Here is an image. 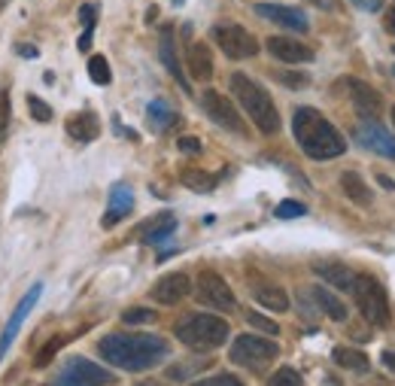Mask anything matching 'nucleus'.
I'll list each match as a JSON object with an SVG mask.
<instances>
[{"label": "nucleus", "instance_id": "nucleus-45", "mask_svg": "<svg viewBox=\"0 0 395 386\" xmlns=\"http://www.w3.org/2000/svg\"><path fill=\"white\" fill-rule=\"evenodd\" d=\"M392 122H395V107H392Z\"/></svg>", "mask_w": 395, "mask_h": 386}, {"label": "nucleus", "instance_id": "nucleus-49", "mask_svg": "<svg viewBox=\"0 0 395 386\" xmlns=\"http://www.w3.org/2000/svg\"><path fill=\"white\" fill-rule=\"evenodd\" d=\"M392 73H395V71H392Z\"/></svg>", "mask_w": 395, "mask_h": 386}, {"label": "nucleus", "instance_id": "nucleus-17", "mask_svg": "<svg viewBox=\"0 0 395 386\" xmlns=\"http://www.w3.org/2000/svg\"><path fill=\"white\" fill-rule=\"evenodd\" d=\"M349 92H353V104L359 110V116L365 122H377L380 116V95L371 88L368 83H359V79H349Z\"/></svg>", "mask_w": 395, "mask_h": 386}, {"label": "nucleus", "instance_id": "nucleus-39", "mask_svg": "<svg viewBox=\"0 0 395 386\" xmlns=\"http://www.w3.org/2000/svg\"><path fill=\"white\" fill-rule=\"evenodd\" d=\"M95 16H98V9L92 4H85L83 9H79V21H83V28H95Z\"/></svg>", "mask_w": 395, "mask_h": 386}, {"label": "nucleus", "instance_id": "nucleus-2", "mask_svg": "<svg viewBox=\"0 0 395 386\" xmlns=\"http://www.w3.org/2000/svg\"><path fill=\"white\" fill-rule=\"evenodd\" d=\"M98 350L110 365L125 371H146L167 356V344L155 335H107Z\"/></svg>", "mask_w": 395, "mask_h": 386}, {"label": "nucleus", "instance_id": "nucleus-30", "mask_svg": "<svg viewBox=\"0 0 395 386\" xmlns=\"http://www.w3.org/2000/svg\"><path fill=\"white\" fill-rule=\"evenodd\" d=\"M64 344H67V338H64V335H55V338L49 340V344H46V347H43L40 353H37V359H33V365H37V368H46L49 362H52V356L58 353V350H61Z\"/></svg>", "mask_w": 395, "mask_h": 386}, {"label": "nucleus", "instance_id": "nucleus-28", "mask_svg": "<svg viewBox=\"0 0 395 386\" xmlns=\"http://www.w3.org/2000/svg\"><path fill=\"white\" fill-rule=\"evenodd\" d=\"M332 359H335V365H341V368H347V371H359V374L368 371V356L359 353V350L337 347L335 353H332Z\"/></svg>", "mask_w": 395, "mask_h": 386}, {"label": "nucleus", "instance_id": "nucleus-35", "mask_svg": "<svg viewBox=\"0 0 395 386\" xmlns=\"http://www.w3.org/2000/svg\"><path fill=\"white\" fill-rule=\"evenodd\" d=\"M122 320H125L128 325H143V323H152L155 320V313L152 311H146V308H131L122 313Z\"/></svg>", "mask_w": 395, "mask_h": 386}, {"label": "nucleus", "instance_id": "nucleus-9", "mask_svg": "<svg viewBox=\"0 0 395 386\" xmlns=\"http://www.w3.org/2000/svg\"><path fill=\"white\" fill-rule=\"evenodd\" d=\"M201 107H204V113L219 125V128L234 131V134H246L241 113H237V107L225 95H219V92H213V88H210V92L201 95Z\"/></svg>", "mask_w": 395, "mask_h": 386}, {"label": "nucleus", "instance_id": "nucleus-3", "mask_svg": "<svg viewBox=\"0 0 395 386\" xmlns=\"http://www.w3.org/2000/svg\"><path fill=\"white\" fill-rule=\"evenodd\" d=\"M231 95L237 98V104L246 110V116L256 122V128L262 134L280 131V113L274 107V100H270V95L256 79H250L246 73H231Z\"/></svg>", "mask_w": 395, "mask_h": 386}, {"label": "nucleus", "instance_id": "nucleus-48", "mask_svg": "<svg viewBox=\"0 0 395 386\" xmlns=\"http://www.w3.org/2000/svg\"><path fill=\"white\" fill-rule=\"evenodd\" d=\"M174 4H183V0H174Z\"/></svg>", "mask_w": 395, "mask_h": 386}, {"label": "nucleus", "instance_id": "nucleus-8", "mask_svg": "<svg viewBox=\"0 0 395 386\" xmlns=\"http://www.w3.org/2000/svg\"><path fill=\"white\" fill-rule=\"evenodd\" d=\"M107 383H112V374L107 368H100L83 356H73L67 359V365L61 368L58 380L52 386H107Z\"/></svg>", "mask_w": 395, "mask_h": 386}, {"label": "nucleus", "instance_id": "nucleus-6", "mask_svg": "<svg viewBox=\"0 0 395 386\" xmlns=\"http://www.w3.org/2000/svg\"><path fill=\"white\" fill-rule=\"evenodd\" d=\"M213 40H216V46L234 61L253 58L258 52V40L246 28L234 25V21H219V25L213 28Z\"/></svg>", "mask_w": 395, "mask_h": 386}, {"label": "nucleus", "instance_id": "nucleus-1", "mask_svg": "<svg viewBox=\"0 0 395 386\" xmlns=\"http://www.w3.org/2000/svg\"><path fill=\"white\" fill-rule=\"evenodd\" d=\"M292 131H295V140L301 143L304 155H310L313 162H329V158H337V155L347 152L344 134L313 107L295 110V116H292Z\"/></svg>", "mask_w": 395, "mask_h": 386}, {"label": "nucleus", "instance_id": "nucleus-19", "mask_svg": "<svg viewBox=\"0 0 395 386\" xmlns=\"http://www.w3.org/2000/svg\"><path fill=\"white\" fill-rule=\"evenodd\" d=\"M174 229H177V219L171 217V213H162V217L146 219L137 229V237L143 244H162L167 234H174Z\"/></svg>", "mask_w": 395, "mask_h": 386}, {"label": "nucleus", "instance_id": "nucleus-22", "mask_svg": "<svg viewBox=\"0 0 395 386\" xmlns=\"http://www.w3.org/2000/svg\"><path fill=\"white\" fill-rule=\"evenodd\" d=\"M186 61H189V73L195 79H210L213 76V52L204 46V43H191L189 52H186Z\"/></svg>", "mask_w": 395, "mask_h": 386}, {"label": "nucleus", "instance_id": "nucleus-24", "mask_svg": "<svg viewBox=\"0 0 395 386\" xmlns=\"http://www.w3.org/2000/svg\"><path fill=\"white\" fill-rule=\"evenodd\" d=\"M341 189L347 192L349 201L362 204V207H371V201H374V195H371V189L365 186V179L356 174V170H347V174L341 177Z\"/></svg>", "mask_w": 395, "mask_h": 386}, {"label": "nucleus", "instance_id": "nucleus-21", "mask_svg": "<svg viewBox=\"0 0 395 386\" xmlns=\"http://www.w3.org/2000/svg\"><path fill=\"white\" fill-rule=\"evenodd\" d=\"M67 134H70L73 140H79V143L95 140L98 134H100L98 116H95V113H73V116L67 119Z\"/></svg>", "mask_w": 395, "mask_h": 386}, {"label": "nucleus", "instance_id": "nucleus-44", "mask_svg": "<svg viewBox=\"0 0 395 386\" xmlns=\"http://www.w3.org/2000/svg\"><path fill=\"white\" fill-rule=\"evenodd\" d=\"M383 365H386L389 371H395V350H386V353H383Z\"/></svg>", "mask_w": 395, "mask_h": 386}, {"label": "nucleus", "instance_id": "nucleus-11", "mask_svg": "<svg viewBox=\"0 0 395 386\" xmlns=\"http://www.w3.org/2000/svg\"><path fill=\"white\" fill-rule=\"evenodd\" d=\"M40 295H43V283H33V286L28 289V295L19 301V308L13 311V316H9V323H6V328H4V335H0V359L6 356V350H9V344L16 340V335L21 332V325H25V320H28V313L33 311V304L40 301Z\"/></svg>", "mask_w": 395, "mask_h": 386}, {"label": "nucleus", "instance_id": "nucleus-32", "mask_svg": "<svg viewBox=\"0 0 395 386\" xmlns=\"http://www.w3.org/2000/svg\"><path fill=\"white\" fill-rule=\"evenodd\" d=\"M9 119H13V104H9V92L0 88V140L6 137L9 131Z\"/></svg>", "mask_w": 395, "mask_h": 386}, {"label": "nucleus", "instance_id": "nucleus-4", "mask_svg": "<svg viewBox=\"0 0 395 386\" xmlns=\"http://www.w3.org/2000/svg\"><path fill=\"white\" fill-rule=\"evenodd\" d=\"M174 332L191 350H216L228 340V323L219 320V316H210V313H195L179 323Z\"/></svg>", "mask_w": 395, "mask_h": 386}, {"label": "nucleus", "instance_id": "nucleus-15", "mask_svg": "<svg viewBox=\"0 0 395 386\" xmlns=\"http://www.w3.org/2000/svg\"><path fill=\"white\" fill-rule=\"evenodd\" d=\"M191 292V280L186 274H164L162 280L152 286V298L158 304H179Z\"/></svg>", "mask_w": 395, "mask_h": 386}, {"label": "nucleus", "instance_id": "nucleus-40", "mask_svg": "<svg viewBox=\"0 0 395 386\" xmlns=\"http://www.w3.org/2000/svg\"><path fill=\"white\" fill-rule=\"evenodd\" d=\"M356 9H365V13H377V9L383 6V0H349Z\"/></svg>", "mask_w": 395, "mask_h": 386}, {"label": "nucleus", "instance_id": "nucleus-42", "mask_svg": "<svg viewBox=\"0 0 395 386\" xmlns=\"http://www.w3.org/2000/svg\"><path fill=\"white\" fill-rule=\"evenodd\" d=\"M280 83H286V85H307V76H292V73H280Z\"/></svg>", "mask_w": 395, "mask_h": 386}, {"label": "nucleus", "instance_id": "nucleus-36", "mask_svg": "<svg viewBox=\"0 0 395 386\" xmlns=\"http://www.w3.org/2000/svg\"><path fill=\"white\" fill-rule=\"evenodd\" d=\"M246 323H250L253 328H258V332H265V335H277L280 332L277 323H270L268 316H262V313H246Z\"/></svg>", "mask_w": 395, "mask_h": 386}, {"label": "nucleus", "instance_id": "nucleus-43", "mask_svg": "<svg viewBox=\"0 0 395 386\" xmlns=\"http://www.w3.org/2000/svg\"><path fill=\"white\" fill-rule=\"evenodd\" d=\"M19 55H21V58H37L40 49L31 46V43H19Z\"/></svg>", "mask_w": 395, "mask_h": 386}, {"label": "nucleus", "instance_id": "nucleus-29", "mask_svg": "<svg viewBox=\"0 0 395 386\" xmlns=\"http://www.w3.org/2000/svg\"><path fill=\"white\" fill-rule=\"evenodd\" d=\"M88 76H92V83H98V85H107L112 79L104 55H92V58H88Z\"/></svg>", "mask_w": 395, "mask_h": 386}, {"label": "nucleus", "instance_id": "nucleus-23", "mask_svg": "<svg viewBox=\"0 0 395 386\" xmlns=\"http://www.w3.org/2000/svg\"><path fill=\"white\" fill-rule=\"evenodd\" d=\"M310 295H313V301L320 304V311L329 316V320H335V323H344V320H347V304L337 298L335 292H329L325 286H313Z\"/></svg>", "mask_w": 395, "mask_h": 386}, {"label": "nucleus", "instance_id": "nucleus-38", "mask_svg": "<svg viewBox=\"0 0 395 386\" xmlns=\"http://www.w3.org/2000/svg\"><path fill=\"white\" fill-rule=\"evenodd\" d=\"M179 152H189V155H198L201 152V140L198 137H179Z\"/></svg>", "mask_w": 395, "mask_h": 386}, {"label": "nucleus", "instance_id": "nucleus-13", "mask_svg": "<svg viewBox=\"0 0 395 386\" xmlns=\"http://www.w3.org/2000/svg\"><path fill=\"white\" fill-rule=\"evenodd\" d=\"M265 46L277 61H286V64L313 61V49L304 46V43H298V40H292V37H268Z\"/></svg>", "mask_w": 395, "mask_h": 386}, {"label": "nucleus", "instance_id": "nucleus-34", "mask_svg": "<svg viewBox=\"0 0 395 386\" xmlns=\"http://www.w3.org/2000/svg\"><path fill=\"white\" fill-rule=\"evenodd\" d=\"M268 386H301V374L295 368H280L274 377L268 380Z\"/></svg>", "mask_w": 395, "mask_h": 386}, {"label": "nucleus", "instance_id": "nucleus-33", "mask_svg": "<svg viewBox=\"0 0 395 386\" xmlns=\"http://www.w3.org/2000/svg\"><path fill=\"white\" fill-rule=\"evenodd\" d=\"M28 110H31V116H33V122H52V107L46 104L43 98H28Z\"/></svg>", "mask_w": 395, "mask_h": 386}, {"label": "nucleus", "instance_id": "nucleus-7", "mask_svg": "<svg viewBox=\"0 0 395 386\" xmlns=\"http://www.w3.org/2000/svg\"><path fill=\"white\" fill-rule=\"evenodd\" d=\"M277 353H280V350H277L274 340H265V338H258V335H241L231 344V350H228L231 362H237V365H246V368L265 365V362L277 359Z\"/></svg>", "mask_w": 395, "mask_h": 386}, {"label": "nucleus", "instance_id": "nucleus-46", "mask_svg": "<svg viewBox=\"0 0 395 386\" xmlns=\"http://www.w3.org/2000/svg\"><path fill=\"white\" fill-rule=\"evenodd\" d=\"M392 28H395V13H392Z\"/></svg>", "mask_w": 395, "mask_h": 386}, {"label": "nucleus", "instance_id": "nucleus-25", "mask_svg": "<svg viewBox=\"0 0 395 386\" xmlns=\"http://www.w3.org/2000/svg\"><path fill=\"white\" fill-rule=\"evenodd\" d=\"M256 301L262 304V308L268 311H277V313H283L289 311V295L286 289H280V286H268V283H262V286H256Z\"/></svg>", "mask_w": 395, "mask_h": 386}, {"label": "nucleus", "instance_id": "nucleus-5", "mask_svg": "<svg viewBox=\"0 0 395 386\" xmlns=\"http://www.w3.org/2000/svg\"><path fill=\"white\" fill-rule=\"evenodd\" d=\"M356 304L359 311H362V316L371 323V325H389V304H386V292H383L380 280L374 277H356Z\"/></svg>", "mask_w": 395, "mask_h": 386}, {"label": "nucleus", "instance_id": "nucleus-31", "mask_svg": "<svg viewBox=\"0 0 395 386\" xmlns=\"http://www.w3.org/2000/svg\"><path fill=\"white\" fill-rule=\"evenodd\" d=\"M274 213H277V219H298L307 213V207H304L301 201H280Z\"/></svg>", "mask_w": 395, "mask_h": 386}, {"label": "nucleus", "instance_id": "nucleus-18", "mask_svg": "<svg viewBox=\"0 0 395 386\" xmlns=\"http://www.w3.org/2000/svg\"><path fill=\"white\" fill-rule=\"evenodd\" d=\"M329 286H335L337 292H353L356 289V274L349 271L347 265H337V262H320L313 268Z\"/></svg>", "mask_w": 395, "mask_h": 386}, {"label": "nucleus", "instance_id": "nucleus-20", "mask_svg": "<svg viewBox=\"0 0 395 386\" xmlns=\"http://www.w3.org/2000/svg\"><path fill=\"white\" fill-rule=\"evenodd\" d=\"M158 55H162V64L167 67V73H171L177 83L189 92V79H186L183 67H179V61H177V46H174V31H171V28L162 31V46H158Z\"/></svg>", "mask_w": 395, "mask_h": 386}, {"label": "nucleus", "instance_id": "nucleus-16", "mask_svg": "<svg viewBox=\"0 0 395 386\" xmlns=\"http://www.w3.org/2000/svg\"><path fill=\"white\" fill-rule=\"evenodd\" d=\"M131 210H134V192H131V186L128 183H116V186H112V192H110V207L104 213V219H100V225H104V229H112V225L125 219Z\"/></svg>", "mask_w": 395, "mask_h": 386}, {"label": "nucleus", "instance_id": "nucleus-12", "mask_svg": "<svg viewBox=\"0 0 395 386\" xmlns=\"http://www.w3.org/2000/svg\"><path fill=\"white\" fill-rule=\"evenodd\" d=\"M256 13L262 16V19H268V21H274V25H280V28H286V31H298V33H304V31L310 28L307 16H304L301 9H295V6L258 4V6H256Z\"/></svg>", "mask_w": 395, "mask_h": 386}, {"label": "nucleus", "instance_id": "nucleus-37", "mask_svg": "<svg viewBox=\"0 0 395 386\" xmlns=\"http://www.w3.org/2000/svg\"><path fill=\"white\" fill-rule=\"evenodd\" d=\"M195 386H243V380H241V377H234V374H216V377L198 380Z\"/></svg>", "mask_w": 395, "mask_h": 386}, {"label": "nucleus", "instance_id": "nucleus-27", "mask_svg": "<svg viewBox=\"0 0 395 386\" xmlns=\"http://www.w3.org/2000/svg\"><path fill=\"white\" fill-rule=\"evenodd\" d=\"M179 183H183L186 189H191V192H213L216 189V177L213 174H207V170H201V167H186L183 174H179Z\"/></svg>", "mask_w": 395, "mask_h": 386}, {"label": "nucleus", "instance_id": "nucleus-41", "mask_svg": "<svg viewBox=\"0 0 395 386\" xmlns=\"http://www.w3.org/2000/svg\"><path fill=\"white\" fill-rule=\"evenodd\" d=\"M92 37H95V28H85L83 37H79V43H76L79 52H88V49H92Z\"/></svg>", "mask_w": 395, "mask_h": 386}, {"label": "nucleus", "instance_id": "nucleus-26", "mask_svg": "<svg viewBox=\"0 0 395 386\" xmlns=\"http://www.w3.org/2000/svg\"><path fill=\"white\" fill-rule=\"evenodd\" d=\"M146 122H149L152 131L162 134V131H167L177 122V113L167 107V100H152V104L146 107Z\"/></svg>", "mask_w": 395, "mask_h": 386}, {"label": "nucleus", "instance_id": "nucleus-14", "mask_svg": "<svg viewBox=\"0 0 395 386\" xmlns=\"http://www.w3.org/2000/svg\"><path fill=\"white\" fill-rule=\"evenodd\" d=\"M356 140L368 146L371 152H380V155H386V158H395V137L389 131H383L377 122H362L356 128Z\"/></svg>", "mask_w": 395, "mask_h": 386}, {"label": "nucleus", "instance_id": "nucleus-10", "mask_svg": "<svg viewBox=\"0 0 395 386\" xmlns=\"http://www.w3.org/2000/svg\"><path fill=\"white\" fill-rule=\"evenodd\" d=\"M198 301L213 311H234V292L216 271H201L198 277Z\"/></svg>", "mask_w": 395, "mask_h": 386}, {"label": "nucleus", "instance_id": "nucleus-47", "mask_svg": "<svg viewBox=\"0 0 395 386\" xmlns=\"http://www.w3.org/2000/svg\"><path fill=\"white\" fill-rule=\"evenodd\" d=\"M140 386H152V383H140Z\"/></svg>", "mask_w": 395, "mask_h": 386}]
</instances>
